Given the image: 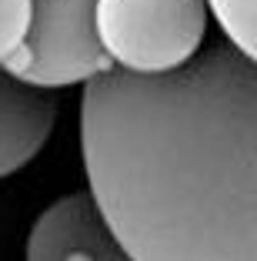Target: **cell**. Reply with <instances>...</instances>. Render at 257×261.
Wrapping results in <instances>:
<instances>
[{
    "label": "cell",
    "mask_w": 257,
    "mask_h": 261,
    "mask_svg": "<svg viewBox=\"0 0 257 261\" xmlns=\"http://www.w3.org/2000/svg\"><path fill=\"white\" fill-rule=\"evenodd\" d=\"M254 121V61L227 40L170 74L83 84L87 198L130 261H257Z\"/></svg>",
    "instance_id": "1"
},
{
    "label": "cell",
    "mask_w": 257,
    "mask_h": 261,
    "mask_svg": "<svg viewBox=\"0 0 257 261\" xmlns=\"http://www.w3.org/2000/svg\"><path fill=\"white\" fill-rule=\"evenodd\" d=\"M94 31L110 67L157 77L184 67L207 34L204 0H97Z\"/></svg>",
    "instance_id": "2"
},
{
    "label": "cell",
    "mask_w": 257,
    "mask_h": 261,
    "mask_svg": "<svg viewBox=\"0 0 257 261\" xmlns=\"http://www.w3.org/2000/svg\"><path fill=\"white\" fill-rule=\"evenodd\" d=\"M97 0H31V27L4 74L37 91L87 84L110 67L94 31Z\"/></svg>",
    "instance_id": "3"
},
{
    "label": "cell",
    "mask_w": 257,
    "mask_h": 261,
    "mask_svg": "<svg viewBox=\"0 0 257 261\" xmlns=\"http://www.w3.org/2000/svg\"><path fill=\"white\" fill-rule=\"evenodd\" d=\"M23 261H130V254L107 231L94 201L83 191H74L37 215Z\"/></svg>",
    "instance_id": "4"
},
{
    "label": "cell",
    "mask_w": 257,
    "mask_h": 261,
    "mask_svg": "<svg viewBox=\"0 0 257 261\" xmlns=\"http://www.w3.org/2000/svg\"><path fill=\"white\" fill-rule=\"evenodd\" d=\"M53 124L57 104L50 94L0 70V177L27 168L47 144Z\"/></svg>",
    "instance_id": "5"
},
{
    "label": "cell",
    "mask_w": 257,
    "mask_h": 261,
    "mask_svg": "<svg viewBox=\"0 0 257 261\" xmlns=\"http://www.w3.org/2000/svg\"><path fill=\"white\" fill-rule=\"evenodd\" d=\"M207 14L217 17V27L224 31V40L234 50H241L247 61L257 54V17L254 0H204Z\"/></svg>",
    "instance_id": "6"
},
{
    "label": "cell",
    "mask_w": 257,
    "mask_h": 261,
    "mask_svg": "<svg viewBox=\"0 0 257 261\" xmlns=\"http://www.w3.org/2000/svg\"><path fill=\"white\" fill-rule=\"evenodd\" d=\"M31 27V0H0V67L20 50Z\"/></svg>",
    "instance_id": "7"
}]
</instances>
